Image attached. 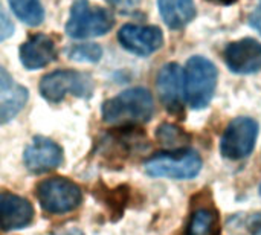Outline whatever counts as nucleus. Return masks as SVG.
I'll list each match as a JSON object with an SVG mask.
<instances>
[{
	"label": "nucleus",
	"mask_w": 261,
	"mask_h": 235,
	"mask_svg": "<svg viewBox=\"0 0 261 235\" xmlns=\"http://www.w3.org/2000/svg\"><path fill=\"white\" fill-rule=\"evenodd\" d=\"M154 102L144 87H133L102 104V121L113 127H133L151 119Z\"/></svg>",
	"instance_id": "obj_1"
},
{
	"label": "nucleus",
	"mask_w": 261,
	"mask_h": 235,
	"mask_svg": "<svg viewBox=\"0 0 261 235\" xmlns=\"http://www.w3.org/2000/svg\"><path fill=\"white\" fill-rule=\"evenodd\" d=\"M113 26L112 14L104 8H95L87 0L72 5L66 32L70 38H92L107 34Z\"/></svg>",
	"instance_id": "obj_5"
},
{
	"label": "nucleus",
	"mask_w": 261,
	"mask_h": 235,
	"mask_svg": "<svg viewBox=\"0 0 261 235\" xmlns=\"http://www.w3.org/2000/svg\"><path fill=\"white\" fill-rule=\"evenodd\" d=\"M260 196H261V187H260Z\"/></svg>",
	"instance_id": "obj_27"
},
{
	"label": "nucleus",
	"mask_w": 261,
	"mask_h": 235,
	"mask_svg": "<svg viewBox=\"0 0 261 235\" xmlns=\"http://www.w3.org/2000/svg\"><path fill=\"white\" fill-rule=\"evenodd\" d=\"M14 14L29 26H38L44 18V9L40 0H8Z\"/></svg>",
	"instance_id": "obj_17"
},
{
	"label": "nucleus",
	"mask_w": 261,
	"mask_h": 235,
	"mask_svg": "<svg viewBox=\"0 0 261 235\" xmlns=\"http://www.w3.org/2000/svg\"><path fill=\"white\" fill-rule=\"evenodd\" d=\"M249 24H251L252 28H255V29L261 34V2L260 5L255 8V11L249 15Z\"/></svg>",
	"instance_id": "obj_24"
},
{
	"label": "nucleus",
	"mask_w": 261,
	"mask_h": 235,
	"mask_svg": "<svg viewBox=\"0 0 261 235\" xmlns=\"http://www.w3.org/2000/svg\"><path fill=\"white\" fill-rule=\"evenodd\" d=\"M12 32H14V24L9 20L8 14L0 6V41L9 38L12 35Z\"/></svg>",
	"instance_id": "obj_20"
},
{
	"label": "nucleus",
	"mask_w": 261,
	"mask_h": 235,
	"mask_svg": "<svg viewBox=\"0 0 261 235\" xmlns=\"http://www.w3.org/2000/svg\"><path fill=\"white\" fill-rule=\"evenodd\" d=\"M67 55L70 60L78 63H96L102 57V49L95 43L76 44L67 50Z\"/></svg>",
	"instance_id": "obj_19"
},
{
	"label": "nucleus",
	"mask_w": 261,
	"mask_h": 235,
	"mask_svg": "<svg viewBox=\"0 0 261 235\" xmlns=\"http://www.w3.org/2000/svg\"><path fill=\"white\" fill-rule=\"evenodd\" d=\"M249 232L254 235H261V213L258 214H254L251 219H249Z\"/></svg>",
	"instance_id": "obj_23"
},
{
	"label": "nucleus",
	"mask_w": 261,
	"mask_h": 235,
	"mask_svg": "<svg viewBox=\"0 0 261 235\" xmlns=\"http://www.w3.org/2000/svg\"><path fill=\"white\" fill-rule=\"evenodd\" d=\"M202 170V159L193 150H177L158 153L145 162V171L151 177H167L174 180H188Z\"/></svg>",
	"instance_id": "obj_3"
},
{
	"label": "nucleus",
	"mask_w": 261,
	"mask_h": 235,
	"mask_svg": "<svg viewBox=\"0 0 261 235\" xmlns=\"http://www.w3.org/2000/svg\"><path fill=\"white\" fill-rule=\"evenodd\" d=\"M118 40L121 46L128 52L147 57L162 47L164 34L158 26L125 24L119 29Z\"/></svg>",
	"instance_id": "obj_8"
},
{
	"label": "nucleus",
	"mask_w": 261,
	"mask_h": 235,
	"mask_svg": "<svg viewBox=\"0 0 261 235\" xmlns=\"http://www.w3.org/2000/svg\"><path fill=\"white\" fill-rule=\"evenodd\" d=\"M55 235H84L83 234V231H80L78 228H67V229H63V231H60L58 234Z\"/></svg>",
	"instance_id": "obj_25"
},
{
	"label": "nucleus",
	"mask_w": 261,
	"mask_h": 235,
	"mask_svg": "<svg viewBox=\"0 0 261 235\" xmlns=\"http://www.w3.org/2000/svg\"><path fill=\"white\" fill-rule=\"evenodd\" d=\"M23 159L31 173L41 174L55 170L63 162V150L57 142L38 136L28 145Z\"/></svg>",
	"instance_id": "obj_11"
},
{
	"label": "nucleus",
	"mask_w": 261,
	"mask_h": 235,
	"mask_svg": "<svg viewBox=\"0 0 261 235\" xmlns=\"http://www.w3.org/2000/svg\"><path fill=\"white\" fill-rule=\"evenodd\" d=\"M159 12L171 29L187 26L196 15L194 0H158Z\"/></svg>",
	"instance_id": "obj_14"
},
{
	"label": "nucleus",
	"mask_w": 261,
	"mask_h": 235,
	"mask_svg": "<svg viewBox=\"0 0 261 235\" xmlns=\"http://www.w3.org/2000/svg\"><path fill=\"white\" fill-rule=\"evenodd\" d=\"M34 219L32 205L12 193H0V228L17 231L31 225Z\"/></svg>",
	"instance_id": "obj_12"
},
{
	"label": "nucleus",
	"mask_w": 261,
	"mask_h": 235,
	"mask_svg": "<svg viewBox=\"0 0 261 235\" xmlns=\"http://www.w3.org/2000/svg\"><path fill=\"white\" fill-rule=\"evenodd\" d=\"M40 93L49 102H60L67 95L76 98H90L93 93V81L89 75L63 69L44 75L40 81Z\"/></svg>",
	"instance_id": "obj_4"
},
{
	"label": "nucleus",
	"mask_w": 261,
	"mask_h": 235,
	"mask_svg": "<svg viewBox=\"0 0 261 235\" xmlns=\"http://www.w3.org/2000/svg\"><path fill=\"white\" fill-rule=\"evenodd\" d=\"M158 92L164 107L173 115L184 113V72L176 63L162 66L158 75Z\"/></svg>",
	"instance_id": "obj_9"
},
{
	"label": "nucleus",
	"mask_w": 261,
	"mask_h": 235,
	"mask_svg": "<svg viewBox=\"0 0 261 235\" xmlns=\"http://www.w3.org/2000/svg\"><path fill=\"white\" fill-rule=\"evenodd\" d=\"M210 2H214V3H219V5H231L236 0H210Z\"/></svg>",
	"instance_id": "obj_26"
},
{
	"label": "nucleus",
	"mask_w": 261,
	"mask_h": 235,
	"mask_svg": "<svg viewBox=\"0 0 261 235\" xmlns=\"http://www.w3.org/2000/svg\"><path fill=\"white\" fill-rule=\"evenodd\" d=\"M40 206L50 214H64L76 210L83 200L81 188L66 177H50L35 188Z\"/></svg>",
	"instance_id": "obj_6"
},
{
	"label": "nucleus",
	"mask_w": 261,
	"mask_h": 235,
	"mask_svg": "<svg viewBox=\"0 0 261 235\" xmlns=\"http://www.w3.org/2000/svg\"><path fill=\"white\" fill-rule=\"evenodd\" d=\"M258 124L255 119L248 116L236 118L228 124L223 132L220 151L226 159L240 161L248 158L257 142Z\"/></svg>",
	"instance_id": "obj_7"
},
{
	"label": "nucleus",
	"mask_w": 261,
	"mask_h": 235,
	"mask_svg": "<svg viewBox=\"0 0 261 235\" xmlns=\"http://www.w3.org/2000/svg\"><path fill=\"white\" fill-rule=\"evenodd\" d=\"M107 3L119 12H130L139 5V0H107Z\"/></svg>",
	"instance_id": "obj_22"
},
{
	"label": "nucleus",
	"mask_w": 261,
	"mask_h": 235,
	"mask_svg": "<svg viewBox=\"0 0 261 235\" xmlns=\"http://www.w3.org/2000/svg\"><path fill=\"white\" fill-rule=\"evenodd\" d=\"M156 138L158 141L168 147V148H179L185 144L190 142V135L185 133L182 128H179L177 125L174 124H162L158 127V132H156Z\"/></svg>",
	"instance_id": "obj_18"
},
{
	"label": "nucleus",
	"mask_w": 261,
	"mask_h": 235,
	"mask_svg": "<svg viewBox=\"0 0 261 235\" xmlns=\"http://www.w3.org/2000/svg\"><path fill=\"white\" fill-rule=\"evenodd\" d=\"M217 69L205 57L196 55L187 61L184 72V93L191 109H205L216 92Z\"/></svg>",
	"instance_id": "obj_2"
},
{
	"label": "nucleus",
	"mask_w": 261,
	"mask_h": 235,
	"mask_svg": "<svg viewBox=\"0 0 261 235\" xmlns=\"http://www.w3.org/2000/svg\"><path fill=\"white\" fill-rule=\"evenodd\" d=\"M15 86L17 84L14 83L11 73L6 69L0 67V98H3L5 95H8Z\"/></svg>",
	"instance_id": "obj_21"
},
{
	"label": "nucleus",
	"mask_w": 261,
	"mask_h": 235,
	"mask_svg": "<svg viewBox=\"0 0 261 235\" xmlns=\"http://www.w3.org/2000/svg\"><path fill=\"white\" fill-rule=\"evenodd\" d=\"M55 58V44L44 34L32 35L20 47V61L28 70H35L47 66Z\"/></svg>",
	"instance_id": "obj_13"
},
{
	"label": "nucleus",
	"mask_w": 261,
	"mask_h": 235,
	"mask_svg": "<svg viewBox=\"0 0 261 235\" xmlns=\"http://www.w3.org/2000/svg\"><path fill=\"white\" fill-rule=\"evenodd\" d=\"M187 235H220V217L211 206H199L193 211Z\"/></svg>",
	"instance_id": "obj_15"
},
{
	"label": "nucleus",
	"mask_w": 261,
	"mask_h": 235,
	"mask_svg": "<svg viewBox=\"0 0 261 235\" xmlns=\"http://www.w3.org/2000/svg\"><path fill=\"white\" fill-rule=\"evenodd\" d=\"M28 101V89L17 84L8 95L0 98V125L14 119Z\"/></svg>",
	"instance_id": "obj_16"
},
{
	"label": "nucleus",
	"mask_w": 261,
	"mask_h": 235,
	"mask_svg": "<svg viewBox=\"0 0 261 235\" xmlns=\"http://www.w3.org/2000/svg\"><path fill=\"white\" fill-rule=\"evenodd\" d=\"M225 61L234 73H257L261 69V43L254 38L231 43L225 49Z\"/></svg>",
	"instance_id": "obj_10"
}]
</instances>
